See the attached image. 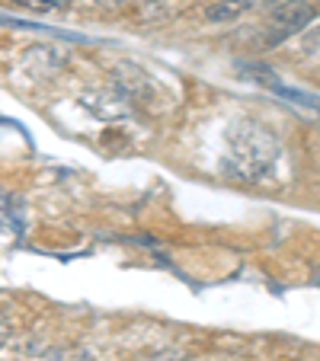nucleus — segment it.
I'll return each instance as SVG.
<instances>
[{"label": "nucleus", "mask_w": 320, "mask_h": 361, "mask_svg": "<svg viewBox=\"0 0 320 361\" xmlns=\"http://www.w3.org/2000/svg\"><path fill=\"white\" fill-rule=\"evenodd\" d=\"M301 55L304 58H320V26H311L301 39Z\"/></svg>", "instance_id": "nucleus-6"}, {"label": "nucleus", "mask_w": 320, "mask_h": 361, "mask_svg": "<svg viewBox=\"0 0 320 361\" xmlns=\"http://www.w3.org/2000/svg\"><path fill=\"white\" fill-rule=\"evenodd\" d=\"M23 10H32V13H52V10H64L71 0H10Z\"/></svg>", "instance_id": "nucleus-5"}, {"label": "nucleus", "mask_w": 320, "mask_h": 361, "mask_svg": "<svg viewBox=\"0 0 320 361\" xmlns=\"http://www.w3.org/2000/svg\"><path fill=\"white\" fill-rule=\"evenodd\" d=\"M221 361H247V358H221Z\"/></svg>", "instance_id": "nucleus-8"}, {"label": "nucleus", "mask_w": 320, "mask_h": 361, "mask_svg": "<svg viewBox=\"0 0 320 361\" xmlns=\"http://www.w3.org/2000/svg\"><path fill=\"white\" fill-rule=\"evenodd\" d=\"M7 342H10V323L0 317V348L7 345Z\"/></svg>", "instance_id": "nucleus-7"}, {"label": "nucleus", "mask_w": 320, "mask_h": 361, "mask_svg": "<svg viewBox=\"0 0 320 361\" xmlns=\"http://www.w3.org/2000/svg\"><path fill=\"white\" fill-rule=\"evenodd\" d=\"M256 4L259 0H218V4H211V7L205 10V20L208 23H234L244 13H250Z\"/></svg>", "instance_id": "nucleus-3"}, {"label": "nucleus", "mask_w": 320, "mask_h": 361, "mask_svg": "<svg viewBox=\"0 0 320 361\" xmlns=\"http://www.w3.org/2000/svg\"><path fill=\"white\" fill-rule=\"evenodd\" d=\"M259 83H266V87L273 90L275 96H282V99H288V102H298L301 109L320 112V96L304 93V90H292V87H285V83H275V80H259Z\"/></svg>", "instance_id": "nucleus-4"}, {"label": "nucleus", "mask_w": 320, "mask_h": 361, "mask_svg": "<svg viewBox=\"0 0 320 361\" xmlns=\"http://www.w3.org/2000/svg\"><path fill=\"white\" fill-rule=\"evenodd\" d=\"M314 16H317V4H307V0H285V4L273 13V20H269V35H266L269 45H282V42H288L292 35L307 32Z\"/></svg>", "instance_id": "nucleus-2"}, {"label": "nucleus", "mask_w": 320, "mask_h": 361, "mask_svg": "<svg viewBox=\"0 0 320 361\" xmlns=\"http://www.w3.org/2000/svg\"><path fill=\"white\" fill-rule=\"evenodd\" d=\"M285 157L279 137L256 118H237L225 135V173L237 183H269Z\"/></svg>", "instance_id": "nucleus-1"}]
</instances>
